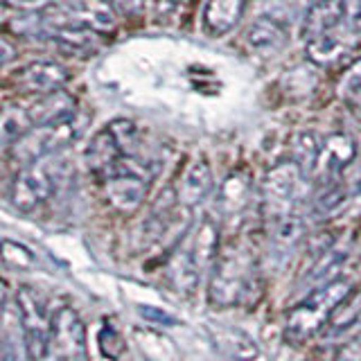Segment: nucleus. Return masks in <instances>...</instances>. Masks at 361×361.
Listing matches in <instances>:
<instances>
[{
	"instance_id": "f257e3e1",
	"label": "nucleus",
	"mask_w": 361,
	"mask_h": 361,
	"mask_svg": "<svg viewBox=\"0 0 361 361\" xmlns=\"http://www.w3.org/2000/svg\"><path fill=\"white\" fill-rule=\"evenodd\" d=\"M345 0H316L302 20L307 59L321 68L338 63L355 48Z\"/></svg>"
},
{
	"instance_id": "f03ea898",
	"label": "nucleus",
	"mask_w": 361,
	"mask_h": 361,
	"mask_svg": "<svg viewBox=\"0 0 361 361\" xmlns=\"http://www.w3.org/2000/svg\"><path fill=\"white\" fill-rule=\"evenodd\" d=\"M219 248V224L210 217L197 221L176 244L174 253L167 259V278L174 289L183 296L197 291L201 278L212 271L217 262Z\"/></svg>"
},
{
	"instance_id": "7ed1b4c3",
	"label": "nucleus",
	"mask_w": 361,
	"mask_h": 361,
	"mask_svg": "<svg viewBox=\"0 0 361 361\" xmlns=\"http://www.w3.org/2000/svg\"><path fill=\"white\" fill-rule=\"evenodd\" d=\"M255 280V255L246 244H231L210 271L208 298L214 307H235L246 300Z\"/></svg>"
},
{
	"instance_id": "20e7f679",
	"label": "nucleus",
	"mask_w": 361,
	"mask_h": 361,
	"mask_svg": "<svg viewBox=\"0 0 361 361\" xmlns=\"http://www.w3.org/2000/svg\"><path fill=\"white\" fill-rule=\"evenodd\" d=\"M68 161L63 154L48 156L43 161H37L27 167H20L9 185V203L18 212H32L34 208L48 203L56 190L63 185L68 176Z\"/></svg>"
},
{
	"instance_id": "39448f33",
	"label": "nucleus",
	"mask_w": 361,
	"mask_h": 361,
	"mask_svg": "<svg viewBox=\"0 0 361 361\" xmlns=\"http://www.w3.org/2000/svg\"><path fill=\"white\" fill-rule=\"evenodd\" d=\"M353 280L338 278L330 285L307 291V296L293 305L287 316V338L305 341V338L323 332V327L330 323L336 307L353 293Z\"/></svg>"
},
{
	"instance_id": "423d86ee",
	"label": "nucleus",
	"mask_w": 361,
	"mask_h": 361,
	"mask_svg": "<svg viewBox=\"0 0 361 361\" xmlns=\"http://www.w3.org/2000/svg\"><path fill=\"white\" fill-rule=\"evenodd\" d=\"M149 180L152 174L147 163L135 156H127L109 174L99 178V188L104 201L113 210L120 214H131L145 203Z\"/></svg>"
},
{
	"instance_id": "0eeeda50",
	"label": "nucleus",
	"mask_w": 361,
	"mask_h": 361,
	"mask_svg": "<svg viewBox=\"0 0 361 361\" xmlns=\"http://www.w3.org/2000/svg\"><path fill=\"white\" fill-rule=\"evenodd\" d=\"M79 131H82V124L77 122V116L56 124L32 127L27 133H23L18 140L9 145L7 154L16 165L27 167L48 156L63 154L79 138Z\"/></svg>"
},
{
	"instance_id": "6e6552de",
	"label": "nucleus",
	"mask_w": 361,
	"mask_h": 361,
	"mask_svg": "<svg viewBox=\"0 0 361 361\" xmlns=\"http://www.w3.org/2000/svg\"><path fill=\"white\" fill-rule=\"evenodd\" d=\"M307 176L293 163L285 161L269 169L262 185H259V199H262V214L269 221L285 219L291 214H298L296 208L302 201V190Z\"/></svg>"
},
{
	"instance_id": "1a4fd4ad",
	"label": "nucleus",
	"mask_w": 361,
	"mask_h": 361,
	"mask_svg": "<svg viewBox=\"0 0 361 361\" xmlns=\"http://www.w3.org/2000/svg\"><path fill=\"white\" fill-rule=\"evenodd\" d=\"M14 307L25 357L27 361H41L43 357L50 355L52 316L48 314V307H45L39 291L25 285L16 289Z\"/></svg>"
},
{
	"instance_id": "9d476101",
	"label": "nucleus",
	"mask_w": 361,
	"mask_h": 361,
	"mask_svg": "<svg viewBox=\"0 0 361 361\" xmlns=\"http://www.w3.org/2000/svg\"><path fill=\"white\" fill-rule=\"evenodd\" d=\"M255 206L262 208V199H259V192H255L253 180L248 176V172L240 169V172H233L228 178L219 185L217 192V212L224 226H240L246 224V219L251 217Z\"/></svg>"
},
{
	"instance_id": "9b49d317",
	"label": "nucleus",
	"mask_w": 361,
	"mask_h": 361,
	"mask_svg": "<svg viewBox=\"0 0 361 361\" xmlns=\"http://www.w3.org/2000/svg\"><path fill=\"white\" fill-rule=\"evenodd\" d=\"M50 355L54 361H88L86 325L73 307H59L52 314Z\"/></svg>"
},
{
	"instance_id": "f8f14e48",
	"label": "nucleus",
	"mask_w": 361,
	"mask_h": 361,
	"mask_svg": "<svg viewBox=\"0 0 361 361\" xmlns=\"http://www.w3.org/2000/svg\"><path fill=\"white\" fill-rule=\"evenodd\" d=\"M68 71L56 61H34L27 63L25 68L16 71V75L11 77L16 93L20 95H32V97H43L63 90L68 82Z\"/></svg>"
},
{
	"instance_id": "ddd939ff",
	"label": "nucleus",
	"mask_w": 361,
	"mask_h": 361,
	"mask_svg": "<svg viewBox=\"0 0 361 361\" xmlns=\"http://www.w3.org/2000/svg\"><path fill=\"white\" fill-rule=\"evenodd\" d=\"M357 158V145L350 138L348 133L336 131L325 135L321 140V152H319V161L314 167V178L321 183H330L336 180L345 172V167Z\"/></svg>"
},
{
	"instance_id": "4468645a",
	"label": "nucleus",
	"mask_w": 361,
	"mask_h": 361,
	"mask_svg": "<svg viewBox=\"0 0 361 361\" xmlns=\"http://www.w3.org/2000/svg\"><path fill=\"white\" fill-rule=\"evenodd\" d=\"M212 190H214V180H212V169L208 161L206 158H192L178 176L174 195L180 206L192 210L195 206H199V203L206 201L212 195Z\"/></svg>"
},
{
	"instance_id": "2eb2a0df",
	"label": "nucleus",
	"mask_w": 361,
	"mask_h": 361,
	"mask_svg": "<svg viewBox=\"0 0 361 361\" xmlns=\"http://www.w3.org/2000/svg\"><path fill=\"white\" fill-rule=\"evenodd\" d=\"M350 253H353V244L348 240L330 244L327 248L319 253V257L314 259L312 269L302 278V287H307L310 291L330 285V282L341 278V269L345 267Z\"/></svg>"
},
{
	"instance_id": "dca6fc26",
	"label": "nucleus",
	"mask_w": 361,
	"mask_h": 361,
	"mask_svg": "<svg viewBox=\"0 0 361 361\" xmlns=\"http://www.w3.org/2000/svg\"><path fill=\"white\" fill-rule=\"evenodd\" d=\"M122 158H127L122 145L118 140L116 131H113L109 124L102 131H97L93 138H90L86 152H84V161L86 167L93 172L97 178H102L104 174H109L113 167H116Z\"/></svg>"
},
{
	"instance_id": "f3484780",
	"label": "nucleus",
	"mask_w": 361,
	"mask_h": 361,
	"mask_svg": "<svg viewBox=\"0 0 361 361\" xmlns=\"http://www.w3.org/2000/svg\"><path fill=\"white\" fill-rule=\"evenodd\" d=\"M25 113L32 127L56 124L77 116V99L68 90H56V93L37 97L30 104V109H25Z\"/></svg>"
},
{
	"instance_id": "a211bd4d",
	"label": "nucleus",
	"mask_w": 361,
	"mask_h": 361,
	"mask_svg": "<svg viewBox=\"0 0 361 361\" xmlns=\"http://www.w3.org/2000/svg\"><path fill=\"white\" fill-rule=\"evenodd\" d=\"M244 41L251 52L269 56L285 48V43L289 41V34H287V27L282 25V23H278L276 18L259 16L253 25L246 30Z\"/></svg>"
},
{
	"instance_id": "6ab92c4d",
	"label": "nucleus",
	"mask_w": 361,
	"mask_h": 361,
	"mask_svg": "<svg viewBox=\"0 0 361 361\" xmlns=\"http://www.w3.org/2000/svg\"><path fill=\"white\" fill-rule=\"evenodd\" d=\"M66 14L77 25L90 27L97 34L113 30V23H116L111 0H71L66 7Z\"/></svg>"
},
{
	"instance_id": "aec40b11",
	"label": "nucleus",
	"mask_w": 361,
	"mask_h": 361,
	"mask_svg": "<svg viewBox=\"0 0 361 361\" xmlns=\"http://www.w3.org/2000/svg\"><path fill=\"white\" fill-rule=\"evenodd\" d=\"M244 7L246 0H206L203 27L210 37H224L240 23Z\"/></svg>"
},
{
	"instance_id": "412c9836",
	"label": "nucleus",
	"mask_w": 361,
	"mask_h": 361,
	"mask_svg": "<svg viewBox=\"0 0 361 361\" xmlns=\"http://www.w3.org/2000/svg\"><path fill=\"white\" fill-rule=\"evenodd\" d=\"M357 327H361V291L353 289V293L336 307L330 323L323 327V334L327 338H343Z\"/></svg>"
},
{
	"instance_id": "4be33fe9",
	"label": "nucleus",
	"mask_w": 361,
	"mask_h": 361,
	"mask_svg": "<svg viewBox=\"0 0 361 361\" xmlns=\"http://www.w3.org/2000/svg\"><path fill=\"white\" fill-rule=\"evenodd\" d=\"M302 235H305V224L300 219V214L269 221V240L278 253L293 251V246L302 240Z\"/></svg>"
},
{
	"instance_id": "5701e85b",
	"label": "nucleus",
	"mask_w": 361,
	"mask_h": 361,
	"mask_svg": "<svg viewBox=\"0 0 361 361\" xmlns=\"http://www.w3.org/2000/svg\"><path fill=\"white\" fill-rule=\"evenodd\" d=\"M319 152H321V140L316 138L312 131H300L293 135L291 140V161L296 163L305 176L314 174L316 161H319Z\"/></svg>"
},
{
	"instance_id": "b1692460",
	"label": "nucleus",
	"mask_w": 361,
	"mask_h": 361,
	"mask_svg": "<svg viewBox=\"0 0 361 361\" xmlns=\"http://www.w3.org/2000/svg\"><path fill=\"white\" fill-rule=\"evenodd\" d=\"M217 343L231 359L235 361H255L259 357V350L251 336H246L240 330H226L217 334Z\"/></svg>"
},
{
	"instance_id": "393cba45",
	"label": "nucleus",
	"mask_w": 361,
	"mask_h": 361,
	"mask_svg": "<svg viewBox=\"0 0 361 361\" xmlns=\"http://www.w3.org/2000/svg\"><path fill=\"white\" fill-rule=\"evenodd\" d=\"M341 185L345 192L348 210L361 212V158H355L341 174Z\"/></svg>"
},
{
	"instance_id": "a878e982",
	"label": "nucleus",
	"mask_w": 361,
	"mask_h": 361,
	"mask_svg": "<svg viewBox=\"0 0 361 361\" xmlns=\"http://www.w3.org/2000/svg\"><path fill=\"white\" fill-rule=\"evenodd\" d=\"M338 95H341L350 106H361V59L348 66L341 82H338Z\"/></svg>"
},
{
	"instance_id": "bb28decb",
	"label": "nucleus",
	"mask_w": 361,
	"mask_h": 361,
	"mask_svg": "<svg viewBox=\"0 0 361 361\" xmlns=\"http://www.w3.org/2000/svg\"><path fill=\"white\" fill-rule=\"evenodd\" d=\"M3 259L7 267H14V269H32L37 264V255H34L25 244L14 242V240L3 242Z\"/></svg>"
},
{
	"instance_id": "cd10ccee",
	"label": "nucleus",
	"mask_w": 361,
	"mask_h": 361,
	"mask_svg": "<svg viewBox=\"0 0 361 361\" xmlns=\"http://www.w3.org/2000/svg\"><path fill=\"white\" fill-rule=\"evenodd\" d=\"M5 7H14L18 11H45L52 7V0H3Z\"/></svg>"
},
{
	"instance_id": "c85d7f7f",
	"label": "nucleus",
	"mask_w": 361,
	"mask_h": 361,
	"mask_svg": "<svg viewBox=\"0 0 361 361\" xmlns=\"http://www.w3.org/2000/svg\"><path fill=\"white\" fill-rule=\"evenodd\" d=\"M334 361H361V334L350 338V341L341 348V353L336 355Z\"/></svg>"
},
{
	"instance_id": "c756f323",
	"label": "nucleus",
	"mask_w": 361,
	"mask_h": 361,
	"mask_svg": "<svg viewBox=\"0 0 361 361\" xmlns=\"http://www.w3.org/2000/svg\"><path fill=\"white\" fill-rule=\"evenodd\" d=\"M111 3L118 11H122V14H138L145 0H111Z\"/></svg>"
},
{
	"instance_id": "7c9ffc66",
	"label": "nucleus",
	"mask_w": 361,
	"mask_h": 361,
	"mask_svg": "<svg viewBox=\"0 0 361 361\" xmlns=\"http://www.w3.org/2000/svg\"><path fill=\"white\" fill-rule=\"evenodd\" d=\"M178 3H180V0H156V9H158V14H161V16H169L178 7Z\"/></svg>"
},
{
	"instance_id": "2f4dec72",
	"label": "nucleus",
	"mask_w": 361,
	"mask_h": 361,
	"mask_svg": "<svg viewBox=\"0 0 361 361\" xmlns=\"http://www.w3.org/2000/svg\"><path fill=\"white\" fill-rule=\"evenodd\" d=\"M0 45H3V63H7V61L11 59V48H9V41H7V39H3V43H0Z\"/></svg>"
},
{
	"instance_id": "473e14b6",
	"label": "nucleus",
	"mask_w": 361,
	"mask_h": 361,
	"mask_svg": "<svg viewBox=\"0 0 361 361\" xmlns=\"http://www.w3.org/2000/svg\"><path fill=\"white\" fill-rule=\"evenodd\" d=\"M63 3H71V0H63Z\"/></svg>"
}]
</instances>
